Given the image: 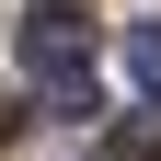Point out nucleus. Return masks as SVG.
<instances>
[{
	"instance_id": "1",
	"label": "nucleus",
	"mask_w": 161,
	"mask_h": 161,
	"mask_svg": "<svg viewBox=\"0 0 161 161\" xmlns=\"http://www.w3.org/2000/svg\"><path fill=\"white\" fill-rule=\"evenodd\" d=\"M23 69L58 115H92V12L80 0H35L23 12Z\"/></svg>"
},
{
	"instance_id": "2",
	"label": "nucleus",
	"mask_w": 161,
	"mask_h": 161,
	"mask_svg": "<svg viewBox=\"0 0 161 161\" xmlns=\"http://www.w3.org/2000/svg\"><path fill=\"white\" fill-rule=\"evenodd\" d=\"M127 69H138V92H161V23H138V35H127Z\"/></svg>"
},
{
	"instance_id": "3",
	"label": "nucleus",
	"mask_w": 161,
	"mask_h": 161,
	"mask_svg": "<svg viewBox=\"0 0 161 161\" xmlns=\"http://www.w3.org/2000/svg\"><path fill=\"white\" fill-rule=\"evenodd\" d=\"M115 161H161V127H127V138H115Z\"/></svg>"
},
{
	"instance_id": "4",
	"label": "nucleus",
	"mask_w": 161,
	"mask_h": 161,
	"mask_svg": "<svg viewBox=\"0 0 161 161\" xmlns=\"http://www.w3.org/2000/svg\"><path fill=\"white\" fill-rule=\"evenodd\" d=\"M0 138H12V92H0Z\"/></svg>"
}]
</instances>
